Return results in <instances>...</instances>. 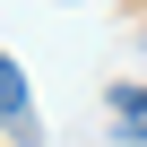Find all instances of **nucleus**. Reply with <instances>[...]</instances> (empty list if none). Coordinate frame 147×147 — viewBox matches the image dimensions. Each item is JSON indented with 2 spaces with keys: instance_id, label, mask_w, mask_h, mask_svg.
<instances>
[{
  "instance_id": "f257e3e1",
  "label": "nucleus",
  "mask_w": 147,
  "mask_h": 147,
  "mask_svg": "<svg viewBox=\"0 0 147 147\" xmlns=\"http://www.w3.org/2000/svg\"><path fill=\"white\" fill-rule=\"evenodd\" d=\"M26 113H35V95H26V69L0 52V121H26Z\"/></svg>"
},
{
  "instance_id": "f03ea898",
  "label": "nucleus",
  "mask_w": 147,
  "mask_h": 147,
  "mask_svg": "<svg viewBox=\"0 0 147 147\" xmlns=\"http://www.w3.org/2000/svg\"><path fill=\"white\" fill-rule=\"evenodd\" d=\"M113 113H121L130 138H147V87H113Z\"/></svg>"
}]
</instances>
